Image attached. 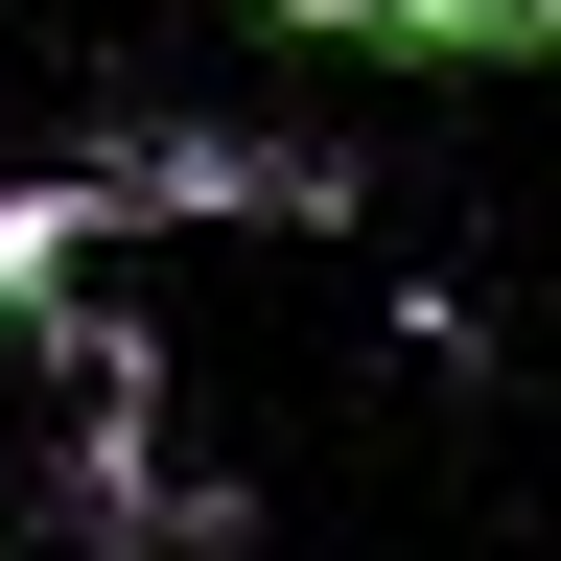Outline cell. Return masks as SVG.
I'll return each instance as SVG.
<instances>
[{
	"label": "cell",
	"instance_id": "cell-1",
	"mask_svg": "<svg viewBox=\"0 0 561 561\" xmlns=\"http://www.w3.org/2000/svg\"><path fill=\"white\" fill-rule=\"evenodd\" d=\"M47 351H70V398H94V421L47 445L24 538H47V561H210V538H234V491L164 468V351H140L117 305H47Z\"/></svg>",
	"mask_w": 561,
	"mask_h": 561
},
{
	"label": "cell",
	"instance_id": "cell-2",
	"mask_svg": "<svg viewBox=\"0 0 561 561\" xmlns=\"http://www.w3.org/2000/svg\"><path fill=\"white\" fill-rule=\"evenodd\" d=\"M94 187H117V234H351V164L280 117H140V140H94Z\"/></svg>",
	"mask_w": 561,
	"mask_h": 561
},
{
	"label": "cell",
	"instance_id": "cell-3",
	"mask_svg": "<svg viewBox=\"0 0 561 561\" xmlns=\"http://www.w3.org/2000/svg\"><path fill=\"white\" fill-rule=\"evenodd\" d=\"M305 47H351V70H561V0H351Z\"/></svg>",
	"mask_w": 561,
	"mask_h": 561
},
{
	"label": "cell",
	"instance_id": "cell-4",
	"mask_svg": "<svg viewBox=\"0 0 561 561\" xmlns=\"http://www.w3.org/2000/svg\"><path fill=\"white\" fill-rule=\"evenodd\" d=\"M94 234H117V187H94V164H24V187H0V328H47Z\"/></svg>",
	"mask_w": 561,
	"mask_h": 561
},
{
	"label": "cell",
	"instance_id": "cell-5",
	"mask_svg": "<svg viewBox=\"0 0 561 561\" xmlns=\"http://www.w3.org/2000/svg\"><path fill=\"white\" fill-rule=\"evenodd\" d=\"M257 24H351V0H257Z\"/></svg>",
	"mask_w": 561,
	"mask_h": 561
}]
</instances>
